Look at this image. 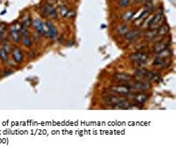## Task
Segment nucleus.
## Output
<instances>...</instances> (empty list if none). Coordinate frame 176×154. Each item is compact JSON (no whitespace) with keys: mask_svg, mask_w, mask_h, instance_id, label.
<instances>
[{"mask_svg":"<svg viewBox=\"0 0 176 154\" xmlns=\"http://www.w3.org/2000/svg\"><path fill=\"white\" fill-rule=\"evenodd\" d=\"M136 75L137 77H143L145 80L148 82H160L162 77L157 72V71H148L143 68H139L136 71Z\"/></svg>","mask_w":176,"mask_h":154,"instance_id":"1","label":"nucleus"},{"mask_svg":"<svg viewBox=\"0 0 176 154\" xmlns=\"http://www.w3.org/2000/svg\"><path fill=\"white\" fill-rule=\"evenodd\" d=\"M129 59L132 63L137 64L138 66L141 67V65H144L147 63V61L149 60V56L144 52H136L134 54H131L129 56Z\"/></svg>","mask_w":176,"mask_h":154,"instance_id":"2","label":"nucleus"},{"mask_svg":"<svg viewBox=\"0 0 176 154\" xmlns=\"http://www.w3.org/2000/svg\"><path fill=\"white\" fill-rule=\"evenodd\" d=\"M128 86L131 91L136 92H145L149 90L151 88V85L146 80H136L131 84H128Z\"/></svg>","mask_w":176,"mask_h":154,"instance_id":"3","label":"nucleus"},{"mask_svg":"<svg viewBox=\"0 0 176 154\" xmlns=\"http://www.w3.org/2000/svg\"><path fill=\"white\" fill-rule=\"evenodd\" d=\"M41 15L44 18H50L55 19L57 17V13L55 9V7L50 3H44L42 5L41 11Z\"/></svg>","mask_w":176,"mask_h":154,"instance_id":"4","label":"nucleus"},{"mask_svg":"<svg viewBox=\"0 0 176 154\" xmlns=\"http://www.w3.org/2000/svg\"><path fill=\"white\" fill-rule=\"evenodd\" d=\"M123 99L121 98L119 95H114V94H109V95H106L105 97L102 98L101 101L104 105L106 106H111L112 107L114 106H115L116 104L120 102L121 101H122Z\"/></svg>","mask_w":176,"mask_h":154,"instance_id":"5","label":"nucleus"},{"mask_svg":"<svg viewBox=\"0 0 176 154\" xmlns=\"http://www.w3.org/2000/svg\"><path fill=\"white\" fill-rule=\"evenodd\" d=\"M112 93H115L116 95H122V96H128L131 90L128 86H113L109 88Z\"/></svg>","mask_w":176,"mask_h":154,"instance_id":"6","label":"nucleus"},{"mask_svg":"<svg viewBox=\"0 0 176 154\" xmlns=\"http://www.w3.org/2000/svg\"><path fill=\"white\" fill-rule=\"evenodd\" d=\"M128 97L131 98L136 104L138 105H142L144 103H145L148 99H149V96L145 93H133L132 92L128 95Z\"/></svg>","mask_w":176,"mask_h":154,"instance_id":"7","label":"nucleus"},{"mask_svg":"<svg viewBox=\"0 0 176 154\" xmlns=\"http://www.w3.org/2000/svg\"><path fill=\"white\" fill-rule=\"evenodd\" d=\"M164 19V15H163L162 11H160L156 14H154V17L151 22V25H150L149 28L150 29H156V28H159L160 26L162 25V20Z\"/></svg>","mask_w":176,"mask_h":154,"instance_id":"8","label":"nucleus"},{"mask_svg":"<svg viewBox=\"0 0 176 154\" xmlns=\"http://www.w3.org/2000/svg\"><path fill=\"white\" fill-rule=\"evenodd\" d=\"M141 35V32L140 30L138 29H134V30H130V31H128L126 32L123 36H124V39L126 41H129L130 42H135L136 41L137 39L139 38V36Z\"/></svg>","mask_w":176,"mask_h":154,"instance_id":"9","label":"nucleus"},{"mask_svg":"<svg viewBox=\"0 0 176 154\" xmlns=\"http://www.w3.org/2000/svg\"><path fill=\"white\" fill-rule=\"evenodd\" d=\"M45 26H46V35L50 39L55 38L57 35V31L55 26L50 21H46Z\"/></svg>","mask_w":176,"mask_h":154,"instance_id":"10","label":"nucleus"},{"mask_svg":"<svg viewBox=\"0 0 176 154\" xmlns=\"http://www.w3.org/2000/svg\"><path fill=\"white\" fill-rule=\"evenodd\" d=\"M33 25H34L35 31L38 34H40L41 35H46V26H45L44 23H42L41 20L34 19L33 20Z\"/></svg>","mask_w":176,"mask_h":154,"instance_id":"11","label":"nucleus"},{"mask_svg":"<svg viewBox=\"0 0 176 154\" xmlns=\"http://www.w3.org/2000/svg\"><path fill=\"white\" fill-rule=\"evenodd\" d=\"M10 35H11V37H12L13 41L15 43H19V42L21 35H20L19 28L17 27L16 25H13L10 27Z\"/></svg>","mask_w":176,"mask_h":154,"instance_id":"12","label":"nucleus"},{"mask_svg":"<svg viewBox=\"0 0 176 154\" xmlns=\"http://www.w3.org/2000/svg\"><path fill=\"white\" fill-rule=\"evenodd\" d=\"M132 76L126 74V73H116L114 75L113 79L116 82H121V83H125V82H130L132 80Z\"/></svg>","mask_w":176,"mask_h":154,"instance_id":"13","label":"nucleus"},{"mask_svg":"<svg viewBox=\"0 0 176 154\" xmlns=\"http://www.w3.org/2000/svg\"><path fill=\"white\" fill-rule=\"evenodd\" d=\"M12 55H13V61L15 63L20 64L23 61V54H22V52L19 48L13 49Z\"/></svg>","mask_w":176,"mask_h":154,"instance_id":"14","label":"nucleus"},{"mask_svg":"<svg viewBox=\"0 0 176 154\" xmlns=\"http://www.w3.org/2000/svg\"><path fill=\"white\" fill-rule=\"evenodd\" d=\"M166 48H168V44L167 43H166L165 41H160V42L156 43L155 46L153 47V52L155 54H158V53L161 52L165 49H166Z\"/></svg>","mask_w":176,"mask_h":154,"instance_id":"15","label":"nucleus"},{"mask_svg":"<svg viewBox=\"0 0 176 154\" xmlns=\"http://www.w3.org/2000/svg\"><path fill=\"white\" fill-rule=\"evenodd\" d=\"M172 54H173V53H172V50H171L169 48H166V49H165V50H162L161 52L156 54V55H157L156 57L160 58V59H167V58H169V57L172 56Z\"/></svg>","mask_w":176,"mask_h":154,"instance_id":"16","label":"nucleus"},{"mask_svg":"<svg viewBox=\"0 0 176 154\" xmlns=\"http://www.w3.org/2000/svg\"><path fill=\"white\" fill-rule=\"evenodd\" d=\"M153 66H156L159 68H165L168 66V62L166 61V59H160V58L156 57L153 61Z\"/></svg>","mask_w":176,"mask_h":154,"instance_id":"17","label":"nucleus"},{"mask_svg":"<svg viewBox=\"0 0 176 154\" xmlns=\"http://www.w3.org/2000/svg\"><path fill=\"white\" fill-rule=\"evenodd\" d=\"M169 31V26L166 24H164L159 27V29H157V35L162 37L164 35H166Z\"/></svg>","mask_w":176,"mask_h":154,"instance_id":"18","label":"nucleus"},{"mask_svg":"<svg viewBox=\"0 0 176 154\" xmlns=\"http://www.w3.org/2000/svg\"><path fill=\"white\" fill-rule=\"evenodd\" d=\"M157 36V29H149L145 34V37L147 40H152Z\"/></svg>","mask_w":176,"mask_h":154,"instance_id":"19","label":"nucleus"},{"mask_svg":"<svg viewBox=\"0 0 176 154\" xmlns=\"http://www.w3.org/2000/svg\"><path fill=\"white\" fill-rule=\"evenodd\" d=\"M0 59L4 64H6L8 62V53L3 49V47L0 48Z\"/></svg>","mask_w":176,"mask_h":154,"instance_id":"20","label":"nucleus"},{"mask_svg":"<svg viewBox=\"0 0 176 154\" xmlns=\"http://www.w3.org/2000/svg\"><path fill=\"white\" fill-rule=\"evenodd\" d=\"M115 32L117 35H123L126 32H128V26L125 25V24H122L118 26L116 29H115Z\"/></svg>","mask_w":176,"mask_h":154,"instance_id":"21","label":"nucleus"},{"mask_svg":"<svg viewBox=\"0 0 176 154\" xmlns=\"http://www.w3.org/2000/svg\"><path fill=\"white\" fill-rule=\"evenodd\" d=\"M70 10L69 8H67L66 6H64V5H62V6L59 7V12H60V14L63 17H68V15L70 13Z\"/></svg>","mask_w":176,"mask_h":154,"instance_id":"22","label":"nucleus"},{"mask_svg":"<svg viewBox=\"0 0 176 154\" xmlns=\"http://www.w3.org/2000/svg\"><path fill=\"white\" fill-rule=\"evenodd\" d=\"M32 40L29 38L28 36L22 37V44L26 47V48H30L32 46Z\"/></svg>","mask_w":176,"mask_h":154,"instance_id":"23","label":"nucleus"},{"mask_svg":"<svg viewBox=\"0 0 176 154\" xmlns=\"http://www.w3.org/2000/svg\"><path fill=\"white\" fill-rule=\"evenodd\" d=\"M134 14H135V12H134V11H129V12L124 13V15H123V20H124L125 21H129V20H130L132 19V17L134 16Z\"/></svg>","mask_w":176,"mask_h":154,"instance_id":"24","label":"nucleus"},{"mask_svg":"<svg viewBox=\"0 0 176 154\" xmlns=\"http://www.w3.org/2000/svg\"><path fill=\"white\" fill-rule=\"evenodd\" d=\"M19 33H20V35H21L22 37L28 36V30H27L26 26H20V28H19Z\"/></svg>","mask_w":176,"mask_h":154,"instance_id":"25","label":"nucleus"},{"mask_svg":"<svg viewBox=\"0 0 176 154\" xmlns=\"http://www.w3.org/2000/svg\"><path fill=\"white\" fill-rule=\"evenodd\" d=\"M118 3H119V5H120L122 8H125V7H127V6L130 5V0H119Z\"/></svg>","mask_w":176,"mask_h":154,"instance_id":"26","label":"nucleus"},{"mask_svg":"<svg viewBox=\"0 0 176 154\" xmlns=\"http://www.w3.org/2000/svg\"><path fill=\"white\" fill-rule=\"evenodd\" d=\"M4 32H5V26L4 25L1 24L0 25V42L3 41V39L4 37Z\"/></svg>","mask_w":176,"mask_h":154,"instance_id":"27","label":"nucleus"},{"mask_svg":"<svg viewBox=\"0 0 176 154\" xmlns=\"http://www.w3.org/2000/svg\"><path fill=\"white\" fill-rule=\"evenodd\" d=\"M3 49L5 50V51L7 52L8 54L11 52V50H12V47H11V45L8 43V42H5V43H4V45H3Z\"/></svg>","mask_w":176,"mask_h":154,"instance_id":"28","label":"nucleus"},{"mask_svg":"<svg viewBox=\"0 0 176 154\" xmlns=\"http://www.w3.org/2000/svg\"><path fill=\"white\" fill-rule=\"evenodd\" d=\"M30 25H31V21H30V19L29 18H26V19H24L22 20V26L27 27V26H30Z\"/></svg>","mask_w":176,"mask_h":154,"instance_id":"29","label":"nucleus"},{"mask_svg":"<svg viewBox=\"0 0 176 154\" xmlns=\"http://www.w3.org/2000/svg\"><path fill=\"white\" fill-rule=\"evenodd\" d=\"M142 1H143L145 4V3H148V2H152V0H142Z\"/></svg>","mask_w":176,"mask_h":154,"instance_id":"30","label":"nucleus"},{"mask_svg":"<svg viewBox=\"0 0 176 154\" xmlns=\"http://www.w3.org/2000/svg\"><path fill=\"white\" fill-rule=\"evenodd\" d=\"M49 2H55L56 0H49Z\"/></svg>","mask_w":176,"mask_h":154,"instance_id":"31","label":"nucleus"}]
</instances>
